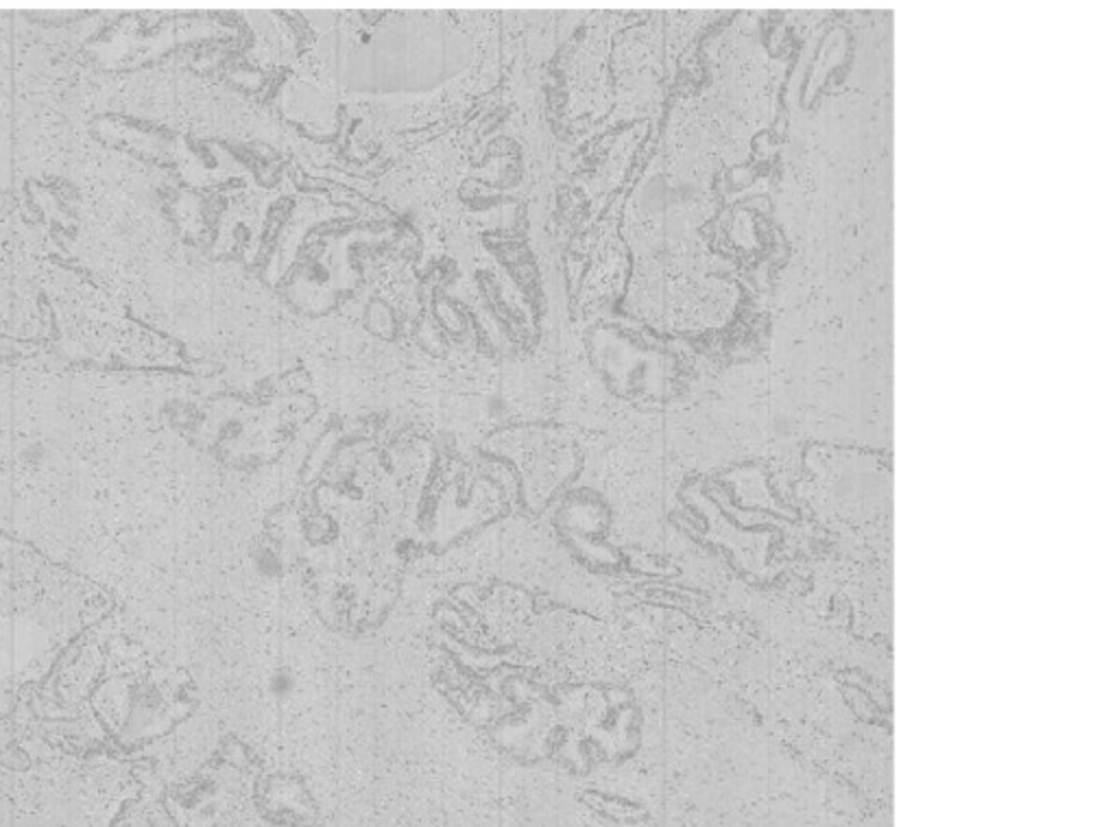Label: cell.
Returning <instances> with one entry per match:
<instances>
[{"mask_svg":"<svg viewBox=\"0 0 1117 827\" xmlns=\"http://www.w3.org/2000/svg\"><path fill=\"white\" fill-rule=\"evenodd\" d=\"M775 430L781 432V435H788V430H790L788 419H775Z\"/></svg>","mask_w":1117,"mask_h":827,"instance_id":"obj_1","label":"cell"}]
</instances>
